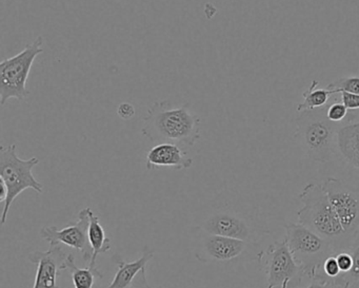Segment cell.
I'll list each match as a JSON object with an SVG mask.
<instances>
[{"label": "cell", "instance_id": "ba28073f", "mask_svg": "<svg viewBox=\"0 0 359 288\" xmlns=\"http://www.w3.org/2000/svg\"><path fill=\"white\" fill-rule=\"evenodd\" d=\"M43 37H37L32 44L26 46L20 53L3 60L0 64V104L5 106L8 100L15 98L22 102L30 92L27 81L33 64L39 54L43 53Z\"/></svg>", "mask_w": 359, "mask_h": 288}, {"label": "cell", "instance_id": "d4e9b609", "mask_svg": "<svg viewBox=\"0 0 359 288\" xmlns=\"http://www.w3.org/2000/svg\"><path fill=\"white\" fill-rule=\"evenodd\" d=\"M131 288H163V287H152L149 284L148 277H147V268L140 271V275L136 277L134 283L132 284Z\"/></svg>", "mask_w": 359, "mask_h": 288}, {"label": "cell", "instance_id": "cb8c5ba5", "mask_svg": "<svg viewBox=\"0 0 359 288\" xmlns=\"http://www.w3.org/2000/svg\"><path fill=\"white\" fill-rule=\"evenodd\" d=\"M117 114L121 119H131L132 117L135 115V108H134L133 105L130 104V103H121L118 107H117Z\"/></svg>", "mask_w": 359, "mask_h": 288}, {"label": "cell", "instance_id": "2e32d148", "mask_svg": "<svg viewBox=\"0 0 359 288\" xmlns=\"http://www.w3.org/2000/svg\"><path fill=\"white\" fill-rule=\"evenodd\" d=\"M89 241L92 247V258L88 266L96 267L97 256L111 250V239L107 235L100 218L94 214L93 209L89 207Z\"/></svg>", "mask_w": 359, "mask_h": 288}, {"label": "cell", "instance_id": "9a60e30c", "mask_svg": "<svg viewBox=\"0 0 359 288\" xmlns=\"http://www.w3.org/2000/svg\"><path fill=\"white\" fill-rule=\"evenodd\" d=\"M337 147L346 163L359 169V122L341 126L338 131Z\"/></svg>", "mask_w": 359, "mask_h": 288}, {"label": "cell", "instance_id": "8fae6325", "mask_svg": "<svg viewBox=\"0 0 359 288\" xmlns=\"http://www.w3.org/2000/svg\"><path fill=\"white\" fill-rule=\"evenodd\" d=\"M89 207L83 208L79 211V218L70 226L58 229L56 226H45L41 229V239L50 245L65 244L83 254L85 262L91 261L92 247L89 241Z\"/></svg>", "mask_w": 359, "mask_h": 288}, {"label": "cell", "instance_id": "e0dca14e", "mask_svg": "<svg viewBox=\"0 0 359 288\" xmlns=\"http://www.w3.org/2000/svg\"><path fill=\"white\" fill-rule=\"evenodd\" d=\"M66 270L70 271L74 288H95V280L104 279V273L97 267L79 268L75 264V256L72 252L66 261Z\"/></svg>", "mask_w": 359, "mask_h": 288}, {"label": "cell", "instance_id": "ac0fdd59", "mask_svg": "<svg viewBox=\"0 0 359 288\" xmlns=\"http://www.w3.org/2000/svg\"><path fill=\"white\" fill-rule=\"evenodd\" d=\"M319 85L318 81H313L310 88L302 94L304 96V103L297 106L298 112H302L306 110H314V109L323 108L327 106L330 98L334 94L339 93L338 90L335 89H317Z\"/></svg>", "mask_w": 359, "mask_h": 288}, {"label": "cell", "instance_id": "30bf717a", "mask_svg": "<svg viewBox=\"0 0 359 288\" xmlns=\"http://www.w3.org/2000/svg\"><path fill=\"white\" fill-rule=\"evenodd\" d=\"M323 187L346 235L354 239L359 230V186L330 176Z\"/></svg>", "mask_w": 359, "mask_h": 288}, {"label": "cell", "instance_id": "7c38bea8", "mask_svg": "<svg viewBox=\"0 0 359 288\" xmlns=\"http://www.w3.org/2000/svg\"><path fill=\"white\" fill-rule=\"evenodd\" d=\"M70 252L62 249V245H50L47 251H33L28 260L37 266L33 288H60L58 277L66 270V261Z\"/></svg>", "mask_w": 359, "mask_h": 288}, {"label": "cell", "instance_id": "44dd1931", "mask_svg": "<svg viewBox=\"0 0 359 288\" xmlns=\"http://www.w3.org/2000/svg\"><path fill=\"white\" fill-rule=\"evenodd\" d=\"M348 114V108L340 103H333L327 106V117L334 123L341 124Z\"/></svg>", "mask_w": 359, "mask_h": 288}, {"label": "cell", "instance_id": "484cf974", "mask_svg": "<svg viewBox=\"0 0 359 288\" xmlns=\"http://www.w3.org/2000/svg\"><path fill=\"white\" fill-rule=\"evenodd\" d=\"M306 288H331V286L329 284L323 283V282L313 281Z\"/></svg>", "mask_w": 359, "mask_h": 288}, {"label": "cell", "instance_id": "3957f363", "mask_svg": "<svg viewBox=\"0 0 359 288\" xmlns=\"http://www.w3.org/2000/svg\"><path fill=\"white\" fill-rule=\"evenodd\" d=\"M302 209L297 211L300 224L308 227L333 245L336 254L346 250L351 239L338 220L323 185L310 183L299 193Z\"/></svg>", "mask_w": 359, "mask_h": 288}, {"label": "cell", "instance_id": "83f0119b", "mask_svg": "<svg viewBox=\"0 0 359 288\" xmlns=\"http://www.w3.org/2000/svg\"><path fill=\"white\" fill-rule=\"evenodd\" d=\"M95 288H106V287H104V286H102V285H96Z\"/></svg>", "mask_w": 359, "mask_h": 288}, {"label": "cell", "instance_id": "7a4b0ae2", "mask_svg": "<svg viewBox=\"0 0 359 288\" xmlns=\"http://www.w3.org/2000/svg\"><path fill=\"white\" fill-rule=\"evenodd\" d=\"M142 122V136L156 144L171 143L190 148L201 138V117L189 103L157 100Z\"/></svg>", "mask_w": 359, "mask_h": 288}, {"label": "cell", "instance_id": "277c9868", "mask_svg": "<svg viewBox=\"0 0 359 288\" xmlns=\"http://www.w3.org/2000/svg\"><path fill=\"white\" fill-rule=\"evenodd\" d=\"M341 126L327 119V106L302 111L296 119L295 138L309 159L329 163L338 153L337 136Z\"/></svg>", "mask_w": 359, "mask_h": 288}, {"label": "cell", "instance_id": "8992f818", "mask_svg": "<svg viewBox=\"0 0 359 288\" xmlns=\"http://www.w3.org/2000/svg\"><path fill=\"white\" fill-rule=\"evenodd\" d=\"M39 164V157L20 159L15 144L0 147V181L7 185L9 191L1 212V225L7 223L12 204L26 189H33L39 195L43 192V184L33 174V169Z\"/></svg>", "mask_w": 359, "mask_h": 288}, {"label": "cell", "instance_id": "5b68a950", "mask_svg": "<svg viewBox=\"0 0 359 288\" xmlns=\"http://www.w3.org/2000/svg\"><path fill=\"white\" fill-rule=\"evenodd\" d=\"M259 243L212 235L195 229L194 256L203 264L241 265L259 262Z\"/></svg>", "mask_w": 359, "mask_h": 288}, {"label": "cell", "instance_id": "7402d4cb", "mask_svg": "<svg viewBox=\"0 0 359 288\" xmlns=\"http://www.w3.org/2000/svg\"><path fill=\"white\" fill-rule=\"evenodd\" d=\"M335 256L338 265H339L340 270H341V275H346V273L350 271L351 267H352V256H351V254H348L346 250L337 252V254H335ZM341 275H340V277H341Z\"/></svg>", "mask_w": 359, "mask_h": 288}, {"label": "cell", "instance_id": "ffe728a7", "mask_svg": "<svg viewBox=\"0 0 359 288\" xmlns=\"http://www.w3.org/2000/svg\"><path fill=\"white\" fill-rule=\"evenodd\" d=\"M327 88L338 90L339 93L348 92V93L359 94V77H341L334 83L329 84Z\"/></svg>", "mask_w": 359, "mask_h": 288}, {"label": "cell", "instance_id": "d6986e66", "mask_svg": "<svg viewBox=\"0 0 359 288\" xmlns=\"http://www.w3.org/2000/svg\"><path fill=\"white\" fill-rule=\"evenodd\" d=\"M346 251L352 256V267L346 275H341L334 282V286H352L359 285V235L353 239L350 246L346 248Z\"/></svg>", "mask_w": 359, "mask_h": 288}, {"label": "cell", "instance_id": "4fadbf2b", "mask_svg": "<svg viewBox=\"0 0 359 288\" xmlns=\"http://www.w3.org/2000/svg\"><path fill=\"white\" fill-rule=\"evenodd\" d=\"M193 164L192 157H189L182 147L171 143L157 144L147 153L146 168L148 171L161 167L173 168L180 171L192 167Z\"/></svg>", "mask_w": 359, "mask_h": 288}, {"label": "cell", "instance_id": "5bb4252c", "mask_svg": "<svg viewBox=\"0 0 359 288\" xmlns=\"http://www.w3.org/2000/svg\"><path fill=\"white\" fill-rule=\"evenodd\" d=\"M154 258V251L149 246H144L142 256L138 260L126 261L121 254H115L112 262L116 266V273L112 281L106 288H131L140 271L148 266L149 262Z\"/></svg>", "mask_w": 359, "mask_h": 288}, {"label": "cell", "instance_id": "52a82bcc", "mask_svg": "<svg viewBox=\"0 0 359 288\" xmlns=\"http://www.w3.org/2000/svg\"><path fill=\"white\" fill-rule=\"evenodd\" d=\"M285 241L296 262L304 269V275L314 280L323 262L335 254L333 245L302 224L285 225Z\"/></svg>", "mask_w": 359, "mask_h": 288}, {"label": "cell", "instance_id": "6da1fadb", "mask_svg": "<svg viewBox=\"0 0 359 288\" xmlns=\"http://www.w3.org/2000/svg\"><path fill=\"white\" fill-rule=\"evenodd\" d=\"M194 229L253 243L271 235L259 208L230 189L220 191L199 208L194 216Z\"/></svg>", "mask_w": 359, "mask_h": 288}, {"label": "cell", "instance_id": "9c48e42d", "mask_svg": "<svg viewBox=\"0 0 359 288\" xmlns=\"http://www.w3.org/2000/svg\"><path fill=\"white\" fill-rule=\"evenodd\" d=\"M259 263L266 275V288H289L299 285L304 277V269L296 262L287 242H274L262 250Z\"/></svg>", "mask_w": 359, "mask_h": 288}, {"label": "cell", "instance_id": "4316f807", "mask_svg": "<svg viewBox=\"0 0 359 288\" xmlns=\"http://www.w3.org/2000/svg\"><path fill=\"white\" fill-rule=\"evenodd\" d=\"M331 288H359V285H352V286H334V287Z\"/></svg>", "mask_w": 359, "mask_h": 288}, {"label": "cell", "instance_id": "603a6c76", "mask_svg": "<svg viewBox=\"0 0 359 288\" xmlns=\"http://www.w3.org/2000/svg\"><path fill=\"white\" fill-rule=\"evenodd\" d=\"M342 104L348 108V110L359 109V94L341 92Z\"/></svg>", "mask_w": 359, "mask_h": 288}]
</instances>
